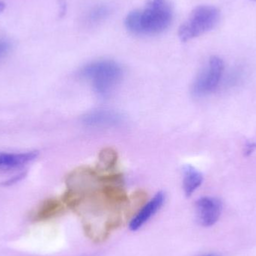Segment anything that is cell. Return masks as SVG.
I'll return each mask as SVG.
<instances>
[{
  "instance_id": "6da1fadb",
  "label": "cell",
  "mask_w": 256,
  "mask_h": 256,
  "mask_svg": "<svg viewBox=\"0 0 256 256\" xmlns=\"http://www.w3.org/2000/svg\"><path fill=\"white\" fill-rule=\"evenodd\" d=\"M172 19V7L168 0H147L144 7L128 14L124 25L135 36H156L168 28Z\"/></svg>"
},
{
  "instance_id": "3957f363",
  "label": "cell",
  "mask_w": 256,
  "mask_h": 256,
  "mask_svg": "<svg viewBox=\"0 0 256 256\" xmlns=\"http://www.w3.org/2000/svg\"><path fill=\"white\" fill-rule=\"evenodd\" d=\"M220 19V12L215 6H197L179 28V38L183 42L196 38L214 28Z\"/></svg>"
},
{
  "instance_id": "5b68a950",
  "label": "cell",
  "mask_w": 256,
  "mask_h": 256,
  "mask_svg": "<svg viewBox=\"0 0 256 256\" xmlns=\"http://www.w3.org/2000/svg\"><path fill=\"white\" fill-rule=\"evenodd\" d=\"M197 220L202 226L209 227L214 225L222 212V204L214 197H202L196 203Z\"/></svg>"
},
{
  "instance_id": "7c38bea8",
  "label": "cell",
  "mask_w": 256,
  "mask_h": 256,
  "mask_svg": "<svg viewBox=\"0 0 256 256\" xmlns=\"http://www.w3.org/2000/svg\"><path fill=\"white\" fill-rule=\"evenodd\" d=\"M110 6L106 4H100L94 6L88 12L87 20L90 24H99L108 18L110 15Z\"/></svg>"
},
{
  "instance_id": "52a82bcc",
  "label": "cell",
  "mask_w": 256,
  "mask_h": 256,
  "mask_svg": "<svg viewBox=\"0 0 256 256\" xmlns=\"http://www.w3.org/2000/svg\"><path fill=\"white\" fill-rule=\"evenodd\" d=\"M164 201H165V195L164 192H159L152 200L144 203L130 220L129 224L130 230L132 231L140 230L161 208Z\"/></svg>"
},
{
  "instance_id": "8992f818",
  "label": "cell",
  "mask_w": 256,
  "mask_h": 256,
  "mask_svg": "<svg viewBox=\"0 0 256 256\" xmlns=\"http://www.w3.org/2000/svg\"><path fill=\"white\" fill-rule=\"evenodd\" d=\"M82 122L87 127L109 128L116 127L122 122V117L118 112L110 110H96L86 114Z\"/></svg>"
},
{
  "instance_id": "9c48e42d",
  "label": "cell",
  "mask_w": 256,
  "mask_h": 256,
  "mask_svg": "<svg viewBox=\"0 0 256 256\" xmlns=\"http://www.w3.org/2000/svg\"><path fill=\"white\" fill-rule=\"evenodd\" d=\"M38 156V152L25 153H6L0 152V171L6 172L22 168L34 161Z\"/></svg>"
},
{
  "instance_id": "7a4b0ae2",
  "label": "cell",
  "mask_w": 256,
  "mask_h": 256,
  "mask_svg": "<svg viewBox=\"0 0 256 256\" xmlns=\"http://www.w3.org/2000/svg\"><path fill=\"white\" fill-rule=\"evenodd\" d=\"M122 68L116 62L100 60L88 63L80 69V78L88 81L100 97L108 98L122 80Z\"/></svg>"
},
{
  "instance_id": "30bf717a",
  "label": "cell",
  "mask_w": 256,
  "mask_h": 256,
  "mask_svg": "<svg viewBox=\"0 0 256 256\" xmlns=\"http://www.w3.org/2000/svg\"><path fill=\"white\" fill-rule=\"evenodd\" d=\"M202 182V174L195 167L188 165L184 168L183 188L186 196H192Z\"/></svg>"
},
{
  "instance_id": "277c9868",
  "label": "cell",
  "mask_w": 256,
  "mask_h": 256,
  "mask_svg": "<svg viewBox=\"0 0 256 256\" xmlns=\"http://www.w3.org/2000/svg\"><path fill=\"white\" fill-rule=\"evenodd\" d=\"M224 72V62L222 58L210 57L192 84L194 96L202 98L214 92L220 82Z\"/></svg>"
},
{
  "instance_id": "5bb4252c",
  "label": "cell",
  "mask_w": 256,
  "mask_h": 256,
  "mask_svg": "<svg viewBox=\"0 0 256 256\" xmlns=\"http://www.w3.org/2000/svg\"><path fill=\"white\" fill-rule=\"evenodd\" d=\"M10 50V43L4 39H0V62L8 55Z\"/></svg>"
},
{
  "instance_id": "ba28073f",
  "label": "cell",
  "mask_w": 256,
  "mask_h": 256,
  "mask_svg": "<svg viewBox=\"0 0 256 256\" xmlns=\"http://www.w3.org/2000/svg\"><path fill=\"white\" fill-rule=\"evenodd\" d=\"M62 200L57 198H49L42 202L32 214L31 220L34 222L50 220L62 214L66 209Z\"/></svg>"
},
{
  "instance_id": "4fadbf2b",
  "label": "cell",
  "mask_w": 256,
  "mask_h": 256,
  "mask_svg": "<svg viewBox=\"0 0 256 256\" xmlns=\"http://www.w3.org/2000/svg\"><path fill=\"white\" fill-rule=\"evenodd\" d=\"M26 174L27 172H22L19 173V174H16V176L10 178L8 179V180H4V182L0 184V185L2 186H12V185L18 183V182L22 180V179L26 176Z\"/></svg>"
},
{
  "instance_id": "2e32d148",
  "label": "cell",
  "mask_w": 256,
  "mask_h": 256,
  "mask_svg": "<svg viewBox=\"0 0 256 256\" xmlns=\"http://www.w3.org/2000/svg\"><path fill=\"white\" fill-rule=\"evenodd\" d=\"M4 8H6V4L2 0H0V14L4 10Z\"/></svg>"
},
{
  "instance_id": "8fae6325",
  "label": "cell",
  "mask_w": 256,
  "mask_h": 256,
  "mask_svg": "<svg viewBox=\"0 0 256 256\" xmlns=\"http://www.w3.org/2000/svg\"><path fill=\"white\" fill-rule=\"evenodd\" d=\"M118 162V154L110 148H104L98 155V171L108 173L112 171L116 166Z\"/></svg>"
},
{
  "instance_id": "9a60e30c",
  "label": "cell",
  "mask_w": 256,
  "mask_h": 256,
  "mask_svg": "<svg viewBox=\"0 0 256 256\" xmlns=\"http://www.w3.org/2000/svg\"><path fill=\"white\" fill-rule=\"evenodd\" d=\"M256 149V142H249L245 148L244 154L246 156H250L251 154L254 153Z\"/></svg>"
},
{
  "instance_id": "ac0fdd59",
  "label": "cell",
  "mask_w": 256,
  "mask_h": 256,
  "mask_svg": "<svg viewBox=\"0 0 256 256\" xmlns=\"http://www.w3.org/2000/svg\"></svg>"
},
{
  "instance_id": "e0dca14e",
  "label": "cell",
  "mask_w": 256,
  "mask_h": 256,
  "mask_svg": "<svg viewBox=\"0 0 256 256\" xmlns=\"http://www.w3.org/2000/svg\"><path fill=\"white\" fill-rule=\"evenodd\" d=\"M252 1L256 2V0H252Z\"/></svg>"
}]
</instances>
